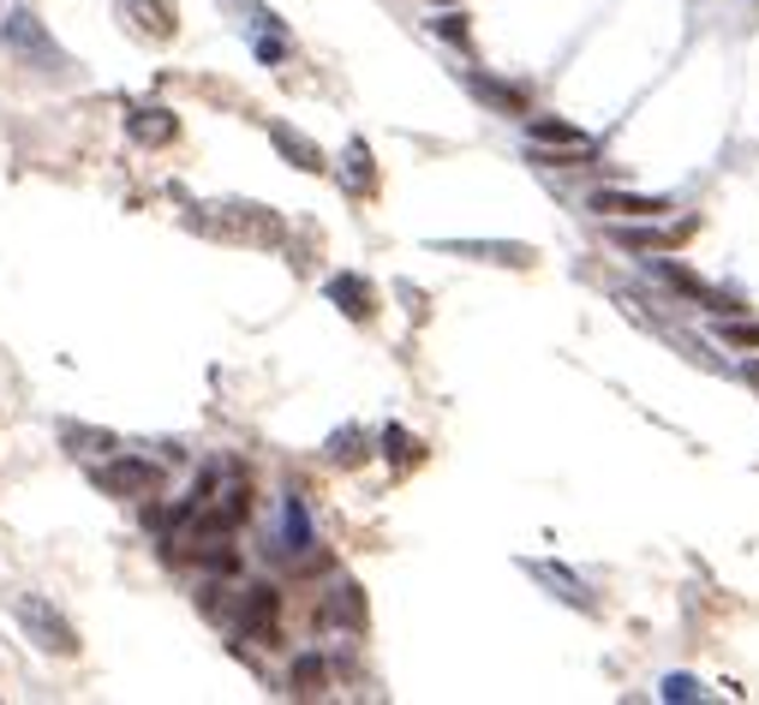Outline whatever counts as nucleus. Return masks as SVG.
Segmentation results:
<instances>
[{
	"label": "nucleus",
	"mask_w": 759,
	"mask_h": 705,
	"mask_svg": "<svg viewBox=\"0 0 759 705\" xmlns=\"http://www.w3.org/2000/svg\"><path fill=\"white\" fill-rule=\"evenodd\" d=\"M270 144L282 150V162H287V168H299V174H323V168H329L323 150L311 144L299 126H287V120H270Z\"/></svg>",
	"instance_id": "nucleus-12"
},
{
	"label": "nucleus",
	"mask_w": 759,
	"mask_h": 705,
	"mask_svg": "<svg viewBox=\"0 0 759 705\" xmlns=\"http://www.w3.org/2000/svg\"><path fill=\"white\" fill-rule=\"evenodd\" d=\"M437 36H442V43H454L461 55H473V24H466V12H442Z\"/></svg>",
	"instance_id": "nucleus-25"
},
{
	"label": "nucleus",
	"mask_w": 759,
	"mask_h": 705,
	"mask_svg": "<svg viewBox=\"0 0 759 705\" xmlns=\"http://www.w3.org/2000/svg\"><path fill=\"white\" fill-rule=\"evenodd\" d=\"M287 688H294L299 700H318L323 688H329V663L318 658V651H299L294 670H287Z\"/></svg>",
	"instance_id": "nucleus-19"
},
{
	"label": "nucleus",
	"mask_w": 759,
	"mask_h": 705,
	"mask_svg": "<svg viewBox=\"0 0 759 705\" xmlns=\"http://www.w3.org/2000/svg\"><path fill=\"white\" fill-rule=\"evenodd\" d=\"M0 43H7L12 55L24 60V67H36V72H67V55H60V43L43 31V19H36L31 7L7 12V24H0Z\"/></svg>",
	"instance_id": "nucleus-2"
},
{
	"label": "nucleus",
	"mask_w": 759,
	"mask_h": 705,
	"mask_svg": "<svg viewBox=\"0 0 759 705\" xmlns=\"http://www.w3.org/2000/svg\"><path fill=\"white\" fill-rule=\"evenodd\" d=\"M449 258H473V263H497V269H533L538 251L526 239H431Z\"/></svg>",
	"instance_id": "nucleus-7"
},
{
	"label": "nucleus",
	"mask_w": 759,
	"mask_h": 705,
	"mask_svg": "<svg viewBox=\"0 0 759 705\" xmlns=\"http://www.w3.org/2000/svg\"><path fill=\"white\" fill-rule=\"evenodd\" d=\"M724 341L730 348H754L759 353V324H748V317H724Z\"/></svg>",
	"instance_id": "nucleus-26"
},
{
	"label": "nucleus",
	"mask_w": 759,
	"mask_h": 705,
	"mask_svg": "<svg viewBox=\"0 0 759 705\" xmlns=\"http://www.w3.org/2000/svg\"><path fill=\"white\" fill-rule=\"evenodd\" d=\"M377 443H383V455L395 460L401 472H407V467H419V460H425V443L413 437L407 425H383V437H377Z\"/></svg>",
	"instance_id": "nucleus-21"
},
{
	"label": "nucleus",
	"mask_w": 759,
	"mask_h": 705,
	"mask_svg": "<svg viewBox=\"0 0 759 705\" xmlns=\"http://www.w3.org/2000/svg\"><path fill=\"white\" fill-rule=\"evenodd\" d=\"M287 55H294V48H287V36H282V31L258 36V60H263V67H282Z\"/></svg>",
	"instance_id": "nucleus-28"
},
{
	"label": "nucleus",
	"mask_w": 759,
	"mask_h": 705,
	"mask_svg": "<svg viewBox=\"0 0 759 705\" xmlns=\"http://www.w3.org/2000/svg\"><path fill=\"white\" fill-rule=\"evenodd\" d=\"M657 281H664V287H676L681 299H693L700 312H712V317H742V312H748V305H742L736 293L712 287L705 275H693V269H688V263H676V258H664V263H657Z\"/></svg>",
	"instance_id": "nucleus-6"
},
{
	"label": "nucleus",
	"mask_w": 759,
	"mask_h": 705,
	"mask_svg": "<svg viewBox=\"0 0 759 705\" xmlns=\"http://www.w3.org/2000/svg\"><path fill=\"white\" fill-rule=\"evenodd\" d=\"M282 592L275 586H246V592L234 598V627L246 639H258V646H282Z\"/></svg>",
	"instance_id": "nucleus-5"
},
{
	"label": "nucleus",
	"mask_w": 759,
	"mask_h": 705,
	"mask_svg": "<svg viewBox=\"0 0 759 705\" xmlns=\"http://www.w3.org/2000/svg\"><path fill=\"white\" fill-rule=\"evenodd\" d=\"M669 705H688V700H700V682L693 675H664V688H657Z\"/></svg>",
	"instance_id": "nucleus-27"
},
{
	"label": "nucleus",
	"mask_w": 759,
	"mask_h": 705,
	"mask_svg": "<svg viewBox=\"0 0 759 705\" xmlns=\"http://www.w3.org/2000/svg\"><path fill=\"white\" fill-rule=\"evenodd\" d=\"M586 210L598 215H616V222H657V215H669V198H647V191H616V186H598L586 198Z\"/></svg>",
	"instance_id": "nucleus-9"
},
{
	"label": "nucleus",
	"mask_w": 759,
	"mask_h": 705,
	"mask_svg": "<svg viewBox=\"0 0 759 705\" xmlns=\"http://www.w3.org/2000/svg\"><path fill=\"white\" fill-rule=\"evenodd\" d=\"M526 138H533V144H574V150H598V138H592V132H580V126H568V120H550V114H533V120H526Z\"/></svg>",
	"instance_id": "nucleus-18"
},
{
	"label": "nucleus",
	"mask_w": 759,
	"mask_h": 705,
	"mask_svg": "<svg viewBox=\"0 0 759 705\" xmlns=\"http://www.w3.org/2000/svg\"><path fill=\"white\" fill-rule=\"evenodd\" d=\"M120 19L132 24L144 43H174V36H180V7H174V0H120Z\"/></svg>",
	"instance_id": "nucleus-10"
},
{
	"label": "nucleus",
	"mask_w": 759,
	"mask_h": 705,
	"mask_svg": "<svg viewBox=\"0 0 759 705\" xmlns=\"http://www.w3.org/2000/svg\"><path fill=\"white\" fill-rule=\"evenodd\" d=\"M329 460H335V467H359L365 455H371V443H365V431L359 425H341L335 437H329V448H323Z\"/></svg>",
	"instance_id": "nucleus-22"
},
{
	"label": "nucleus",
	"mask_w": 759,
	"mask_h": 705,
	"mask_svg": "<svg viewBox=\"0 0 759 705\" xmlns=\"http://www.w3.org/2000/svg\"><path fill=\"white\" fill-rule=\"evenodd\" d=\"M526 574H533V580H544V586H550V592L562 598V604H574V610H592V592H586V586H580L574 574L562 568V562H526Z\"/></svg>",
	"instance_id": "nucleus-17"
},
{
	"label": "nucleus",
	"mask_w": 759,
	"mask_h": 705,
	"mask_svg": "<svg viewBox=\"0 0 759 705\" xmlns=\"http://www.w3.org/2000/svg\"><path fill=\"white\" fill-rule=\"evenodd\" d=\"M60 437H67V448H72V455H103V448H114V437H108V431H91V425H67Z\"/></svg>",
	"instance_id": "nucleus-24"
},
{
	"label": "nucleus",
	"mask_w": 759,
	"mask_h": 705,
	"mask_svg": "<svg viewBox=\"0 0 759 705\" xmlns=\"http://www.w3.org/2000/svg\"><path fill=\"white\" fill-rule=\"evenodd\" d=\"M461 84H466V96H473L478 108H490V114H526V108H533L526 84L497 79V72H485V67H466V72H461Z\"/></svg>",
	"instance_id": "nucleus-8"
},
{
	"label": "nucleus",
	"mask_w": 759,
	"mask_h": 705,
	"mask_svg": "<svg viewBox=\"0 0 759 705\" xmlns=\"http://www.w3.org/2000/svg\"><path fill=\"white\" fill-rule=\"evenodd\" d=\"M311 550H318V532H311L306 496H287V503H282V556L311 562Z\"/></svg>",
	"instance_id": "nucleus-14"
},
{
	"label": "nucleus",
	"mask_w": 759,
	"mask_h": 705,
	"mask_svg": "<svg viewBox=\"0 0 759 705\" xmlns=\"http://www.w3.org/2000/svg\"><path fill=\"white\" fill-rule=\"evenodd\" d=\"M395 293H401V305H407V312H425V293H419V287H413V281H401V287H395Z\"/></svg>",
	"instance_id": "nucleus-29"
},
{
	"label": "nucleus",
	"mask_w": 759,
	"mask_h": 705,
	"mask_svg": "<svg viewBox=\"0 0 759 705\" xmlns=\"http://www.w3.org/2000/svg\"><path fill=\"white\" fill-rule=\"evenodd\" d=\"M329 305H335L341 317H347V324H371L377 317V287L365 275H353V269H341V275H329Z\"/></svg>",
	"instance_id": "nucleus-11"
},
{
	"label": "nucleus",
	"mask_w": 759,
	"mask_h": 705,
	"mask_svg": "<svg viewBox=\"0 0 759 705\" xmlns=\"http://www.w3.org/2000/svg\"><path fill=\"white\" fill-rule=\"evenodd\" d=\"M222 215H204L198 227L210 234H227V239H251V246H275L282 239V215H270L263 203H216Z\"/></svg>",
	"instance_id": "nucleus-4"
},
{
	"label": "nucleus",
	"mask_w": 759,
	"mask_h": 705,
	"mask_svg": "<svg viewBox=\"0 0 759 705\" xmlns=\"http://www.w3.org/2000/svg\"><path fill=\"white\" fill-rule=\"evenodd\" d=\"M598 150H574V144H526V162H538V168H580V162H592Z\"/></svg>",
	"instance_id": "nucleus-23"
},
{
	"label": "nucleus",
	"mask_w": 759,
	"mask_h": 705,
	"mask_svg": "<svg viewBox=\"0 0 759 705\" xmlns=\"http://www.w3.org/2000/svg\"><path fill=\"white\" fill-rule=\"evenodd\" d=\"M688 234H693V222H676V227H664V234H657V227H628L622 246L628 251H676Z\"/></svg>",
	"instance_id": "nucleus-20"
},
{
	"label": "nucleus",
	"mask_w": 759,
	"mask_h": 705,
	"mask_svg": "<svg viewBox=\"0 0 759 705\" xmlns=\"http://www.w3.org/2000/svg\"><path fill=\"white\" fill-rule=\"evenodd\" d=\"M91 479H96V491H103V496H120V503H144V496H162L168 472H162L156 460H144V455H114V460H103V467L91 472Z\"/></svg>",
	"instance_id": "nucleus-1"
},
{
	"label": "nucleus",
	"mask_w": 759,
	"mask_h": 705,
	"mask_svg": "<svg viewBox=\"0 0 759 705\" xmlns=\"http://www.w3.org/2000/svg\"><path fill=\"white\" fill-rule=\"evenodd\" d=\"M318 627H353V634H359V627H365V592H359V586H353V580L329 586V598L318 610Z\"/></svg>",
	"instance_id": "nucleus-13"
},
{
	"label": "nucleus",
	"mask_w": 759,
	"mask_h": 705,
	"mask_svg": "<svg viewBox=\"0 0 759 705\" xmlns=\"http://www.w3.org/2000/svg\"><path fill=\"white\" fill-rule=\"evenodd\" d=\"M19 627L31 634V646H36V651H48V658H79V627L60 616V610L48 604V598L24 592V598H19Z\"/></svg>",
	"instance_id": "nucleus-3"
},
{
	"label": "nucleus",
	"mask_w": 759,
	"mask_h": 705,
	"mask_svg": "<svg viewBox=\"0 0 759 705\" xmlns=\"http://www.w3.org/2000/svg\"><path fill=\"white\" fill-rule=\"evenodd\" d=\"M126 132H132V144L162 150V144H174V138H180V120H174L168 108H132V114H126Z\"/></svg>",
	"instance_id": "nucleus-15"
},
{
	"label": "nucleus",
	"mask_w": 759,
	"mask_h": 705,
	"mask_svg": "<svg viewBox=\"0 0 759 705\" xmlns=\"http://www.w3.org/2000/svg\"><path fill=\"white\" fill-rule=\"evenodd\" d=\"M748 377H754V383H759V359H754V365H748Z\"/></svg>",
	"instance_id": "nucleus-30"
},
{
	"label": "nucleus",
	"mask_w": 759,
	"mask_h": 705,
	"mask_svg": "<svg viewBox=\"0 0 759 705\" xmlns=\"http://www.w3.org/2000/svg\"><path fill=\"white\" fill-rule=\"evenodd\" d=\"M341 179H347L353 198H371V191H377V156H371L365 138H353V144L341 150Z\"/></svg>",
	"instance_id": "nucleus-16"
}]
</instances>
